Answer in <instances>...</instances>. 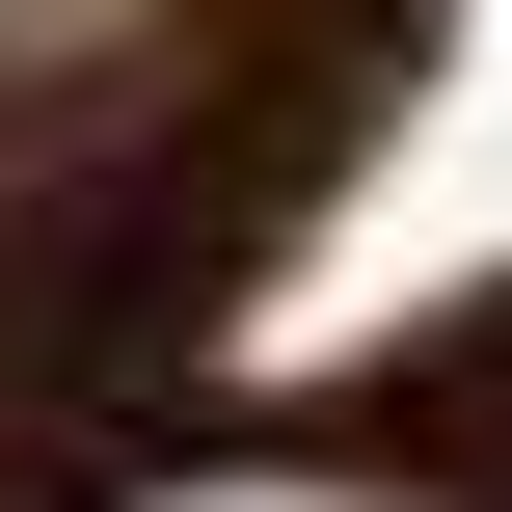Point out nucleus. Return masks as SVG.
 <instances>
[{
  "instance_id": "nucleus-1",
  "label": "nucleus",
  "mask_w": 512,
  "mask_h": 512,
  "mask_svg": "<svg viewBox=\"0 0 512 512\" xmlns=\"http://www.w3.org/2000/svg\"><path fill=\"white\" fill-rule=\"evenodd\" d=\"M189 512H378V486H189Z\"/></svg>"
}]
</instances>
